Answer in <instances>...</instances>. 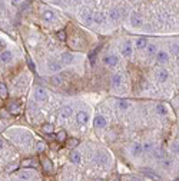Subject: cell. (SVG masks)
Masks as SVG:
<instances>
[{"instance_id": "7a4b0ae2", "label": "cell", "mask_w": 179, "mask_h": 181, "mask_svg": "<svg viewBox=\"0 0 179 181\" xmlns=\"http://www.w3.org/2000/svg\"><path fill=\"white\" fill-rule=\"evenodd\" d=\"M33 96L37 102H43V101L48 99V92H46V89H43V88H36L33 92Z\"/></svg>"}, {"instance_id": "484cf974", "label": "cell", "mask_w": 179, "mask_h": 181, "mask_svg": "<svg viewBox=\"0 0 179 181\" xmlns=\"http://www.w3.org/2000/svg\"><path fill=\"white\" fill-rule=\"evenodd\" d=\"M0 95H2V98L3 99H6L7 98V86H6V83H3L2 82V85H0Z\"/></svg>"}, {"instance_id": "8992f818", "label": "cell", "mask_w": 179, "mask_h": 181, "mask_svg": "<svg viewBox=\"0 0 179 181\" xmlns=\"http://www.w3.org/2000/svg\"><path fill=\"white\" fill-rule=\"evenodd\" d=\"M156 59H158V63H161V65H165V63H168V61H169L168 52L159 51L158 53H156Z\"/></svg>"}, {"instance_id": "d590c367", "label": "cell", "mask_w": 179, "mask_h": 181, "mask_svg": "<svg viewBox=\"0 0 179 181\" xmlns=\"http://www.w3.org/2000/svg\"><path fill=\"white\" fill-rule=\"evenodd\" d=\"M44 148H46V144L44 142H37V145H36V150H37V152H43L44 151Z\"/></svg>"}, {"instance_id": "6da1fadb", "label": "cell", "mask_w": 179, "mask_h": 181, "mask_svg": "<svg viewBox=\"0 0 179 181\" xmlns=\"http://www.w3.org/2000/svg\"><path fill=\"white\" fill-rule=\"evenodd\" d=\"M80 19L84 23H93V12H92L89 7H82Z\"/></svg>"}, {"instance_id": "60d3db41", "label": "cell", "mask_w": 179, "mask_h": 181, "mask_svg": "<svg viewBox=\"0 0 179 181\" xmlns=\"http://www.w3.org/2000/svg\"><path fill=\"white\" fill-rule=\"evenodd\" d=\"M52 148H53V150H58L59 145H58V144H53V145H52Z\"/></svg>"}, {"instance_id": "b9f144b4", "label": "cell", "mask_w": 179, "mask_h": 181, "mask_svg": "<svg viewBox=\"0 0 179 181\" xmlns=\"http://www.w3.org/2000/svg\"><path fill=\"white\" fill-rule=\"evenodd\" d=\"M95 181H103V180H102V178H96Z\"/></svg>"}, {"instance_id": "4fadbf2b", "label": "cell", "mask_w": 179, "mask_h": 181, "mask_svg": "<svg viewBox=\"0 0 179 181\" xmlns=\"http://www.w3.org/2000/svg\"><path fill=\"white\" fill-rule=\"evenodd\" d=\"M106 22V16L103 13H93V23L96 24H103Z\"/></svg>"}, {"instance_id": "836d02e7", "label": "cell", "mask_w": 179, "mask_h": 181, "mask_svg": "<svg viewBox=\"0 0 179 181\" xmlns=\"http://www.w3.org/2000/svg\"><path fill=\"white\" fill-rule=\"evenodd\" d=\"M156 111H158V114L159 115H166V109H165V106L163 105H156Z\"/></svg>"}, {"instance_id": "4dcf8cb0", "label": "cell", "mask_w": 179, "mask_h": 181, "mask_svg": "<svg viewBox=\"0 0 179 181\" xmlns=\"http://www.w3.org/2000/svg\"><path fill=\"white\" fill-rule=\"evenodd\" d=\"M146 49H148V53L149 55H155V53H158V48H156V45H148L146 46Z\"/></svg>"}, {"instance_id": "d6986e66", "label": "cell", "mask_w": 179, "mask_h": 181, "mask_svg": "<svg viewBox=\"0 0 179 181\" xmlns=\"http://www.w3.org/2000/svg\"><path fill=\"white\" fill-rule=\"evenodd\" d=\"M122 83V73H115V75L112 76V86L116 88Z\"/></svg>"}, {"instance_id": "5b68a950", "label": "cell", "mask_w": 179, "mask_h": 181, "mask_svg": "<svg viewBox=\"0 0 179 181\" xmlns=\"http://www.w3.org/2000/svg\"><path fill=\"white\" fill-rule=\"evenodd\" d=\"M76 121H78V124H80V125L88 124V121H89V114L86 112V111H79L78 115H76Z\"/></svg>"}, {"instance_id": "ac0fdd59", "label": "cell", "mask_w": 179, "mask_h": 181, "mask_svg": "<svg viewBox=\"0 0 179 181\" xmlns=\"http://www.w3.org/2000/svg\"><path fill=\"white\" fill-rule=\"evenodd\" d=\"M42 165H43L46 173H52V171H53V167H52V162L49 158H43V160H42Z\"/></svg>"}, {"instance_id": "44dd1931", "label": "cell", "mask_w": 179, "mask_h": 181, "mask_svg": "<svg viewBox=\"0 0 179 181\" xmlns=\"http://www.w3.org/2000/svg\"><path fill=\"white\" fill-rule=\"evenodd\" d=\"M165 151L162 150V148H156L155 151H153V157L156 158V160H165Z\"/></svg>"}, {"instance_id": "f1b7e54d", "label": "cell", "mask_w": 179, "mask_h": 181, "mask_svg": "<svg viewBox=\"0 0 179 181\" xmlns=\"http://www.w3.org/2000/svg\"><path fill=\"white\" fill-rule=\"evenodd\" d=\"M143 151H145V152H152L153 151V144L151 142V141H146V142L143 144Z\"/></svg>"}, {"instance_id": "277c9868", "label": "cell", "mask_w": 179, "mask_h": 181, "mask_svg": "<svg viewBox=\"0 0 179 181\" xmlns=\"http://www.w3.org/2000/svg\"><path fill=\"white\" fill-rule=\"evenodd\" d=\"M7 109H9V112H10L12 115H19V114L22 112V105L19 101H16V102H12L10 105L7 106Z\"/></svg>"}, {"instance_id": "9c48e42d", "label": "cell", "mask_w": 179, "mask_h": 181, "mask_svg": "<svg viewBox=\"0 0 179 181\" xmlns=\"http://www.w3.org/2000/svg\"><path fill=\"white\" fill-rule=\"evenodd\" d=\"M156 78H158L159 82H166L169 78V72L166 71V69H159V71L156 72Z\"/></svg>"}, {"instance_id": "2e32d148", "label": "cell", "mask_w": 179, "mask_h": 181, "mask_svg": "<svg viewBox=\"0 0 179 181\" xmlns=\"http://www.w3.org/2000/svg\"><path fill=\"white\" fill-rule=\"evenodd\" d=\"M130 23L133 24V26H141V24H143V20H142V17L139 16L138 13H132V16H130Z\"/></svg>"}, {"instance_id": "f35d334b", "label": "cell", "mask_w": 179, "mask_h": 181, "mask_svg": "<svg viewBox=\"0 0 179 181\" xmlns=\"http://www.w3.org/2000/svg\"><path fill=\"white\" fill-rule=\"evenodd\" d=\"M27 63H29V66H30V69H32V71H34V65H33V62H32L29 58H27Z\"/></svg>"}, {"instance_id": "ab89813d", "label": "cell", "mask_w": 179, "mask_h": 181, "mask_svg": "<svg viewBox=\"0 0 179 181\" xmlns=\"http://www.w3.org/2000/svg\"><path fill=\"white\" fill-rule=\"evenodd\" d=\"M10 2H12V3H13V4H17V3H20V0H10Z\"/></svg>"}, {"instance_id": "4316f807", "label": "cell", "mask_w": 179, "mask_h": 181, "mask_svg": "<svg viewBox=\"0 0 179 181\" xmlns=\"http://www.w3.org/2000/svg\"><path fill=\"white\" fill-rule=\"evenodd\" d=\"M118 106L120 109H128L129 108V102L125 101V99H118Z\"/></svg>"}, {"instance_id": "f6af8a7d", "label": "cell", "mask_w": 179, "mask_h": 181, "mask_svg": "<svg viewBox=\"0 0 179 181\" xmlns=\"http://www.w3.org/2000/svg\"><path fill=\"white\" fill-rule=\"evenodd\" d=\"M176 181H179V180H176Z\"/></svg>"}, {"instance_id": "9a60e30c", "label": "cell", "mask_w": 179, "mask_h": 181, "mask_svg": "<svg viewBox=\"0 0 179 181\" xmlns=\"http://www.w3.org/2000/svg\"><path fill=\"white\" fill-rule=\"evenodd\" d=\"M93 161H95L96 164L103 165V164H106V161H108V157H106V155H105L103 152H99V154H96V155H95Z\"/></svg>"}, {"instance_id": "d4e9b609", "label": "cell", "mask_w": 179, "mask_h": 181, "mask_svg": "<svg viewBox=\"0 0 179 181\" xmlns=\"http://www.w3.org/2000/svg\"><path fill=\"white\" fill-rule=\"evenodd\" d=\"M42 131H43L44 134H49V135H50V134H53V125H52V124H44V125L42 126Z\"/></svg>"}, {"instance_id": "ffe728a7", "label": "cell", "mask_w": 179, "mask_h": 181, "mask_svg": "<svg viewBox=\"0 0 179 181\" xmlns=\"http://www.w3.org/2000/svg\"><path fill=\"white\" fill-rule=\"evenodd\" d=\"M56 141L58 142H64V141H68V134H66V131H59L58 134H56Z\"/></svg>"}, {"instance_id": "8fae6325", "label": "cell", "mask_w": 179, "mask_h": 181, "mask_svg": "<svg viewBox=\"0 0 179 181\" xmlns=\"http://www.w3.org/2000/svg\"><path fill=\"white\" fill-rule=\"evenodd\" d=\"M142 152H143V145L142 144L135 142L133 145H132V155H133V157H139Z\"/></svg>"}, {"instance_id": "7402d4cb", "label": "cell", "mask_w": 179, "mask_h": 181, "mask_svg": "<svg viewBox=\"0 0 179 181\" xmlns=\"http://www.w3.org/2000/svg\"><path fill=\"white\" fill-rule=\"evenodd\" d=\"M12 61V52L4 51L2 52V63H9Z\"/></svg>"}, {"instance_id": "e0dca14e", "label": "cell", "mask_w": 179, "mask_h": 181, "mask_svg": "<svg viewBox=\"0 0 179 181\" xmlns=\"http://www.w3.org/2000/svg\"><path fill=\"white\" fill-rule=\"evenodd\" d=\"M122 55L125 56V58H130L132 56V45L129 42H126L123 45V48H122Z\"/></svg>"}, {"instance_id": "cb8c5ba5", "label": "cell", "mask_w": 179, "mask_h": 181, "mask_svg": "<svg viewBox=\"0 0 179 181\" xmlns=\"http://www.w3.org/2000/svg\"><path fill=\"white\" fill-rule=\"evenodd\" d=\"M146 46H148V40H146L145 38L138 39V40H136V48H138V49H145Z\"/></svg>"}, {"instance_id": "1f68e13d", "label": "cell", "mask_w": 179, "mask_h": 181, "mask_svg": "<svg viewBox=\"0 0 179 181\" xmlns=\"http://www.w3.org/2000/svg\"><path fill=\"white\" fill-rule=\"evenodd\" d=\"M43 19H44V20H53V19H54L53 12H52V10H46L43 13Z\"/></svg>"}, {"instance_id": "30bf717a", "label": "cell", "mask_w": 179, "mask_h": 181, "mask_svg": "<svg viewBox=\"0 0 179 181\" xmlns=\"http://www.w3.org/2000/svg\"><path fill=\"white\" fill-rule=\"evenodd\" d=\"M69 160H70V162H73V164H80L82 162V155L79 151H72L70 155H69Z\"/></svg>"}, {"instance_id": "f546056e", "label": "cell", "mask_w": 179, "mask_h": 181, "mask_svg": "<svg viewBox=\"0 0 179 181\" xmlns=\"http://www.w3.org/2000/svg\"><path fill=\"white\" fill-rule=\"evenodd\" d=\"M171 52H172V55L175 56V58H179V45L173 43L172 46H171Z\"/></svg>"}, {"instance_id": "7c38bea8", "label": "cell", "mask_w": 179, "mask_h": 181, "mask_svg": "<svg viewBox=\"0 0 179 181\" xmlns=\"http://www.w3.org/2000/svg\"><path fill=\"white\" fill-rule=\"evenodd\" d=\"M109 17H110L112 22H118L119 19H120V9H118V7L112 9V10L109 12Z\"/></svg>"}, {"instance_id": "3957f363", "label": "cell", "mask_w": 179, "mask_h": 181, "mask_svg": "<svg viewBox=\"0 0 179 181\" xmlns=\"http://www.w3.org/2000/svg\"><path fill=\"white\" fill-rule=\"evenodd\" d=\"M118 62H119V58L116 55H108L103 58V63H105L106 66H110V68L118 65Z\"/></svg>"}, {"instance_id": "74e56055", "label": "cell", "mask_w": 179, "mask_h": 181, "mask_svg": "<svg viewBox=\"0 0 179 181\" xmlns=\"http://www.w3.org/2000/svg\"><path fill=\"white\" fill-rule=\"evenodd\" d=\"M56 36H58L60 40H66V32L64 30H59L58 33H56Z\"/></svg>"}, {"instance_id": "d6a6232c", "label": "cell", "mask_w": 179, "mask_h": 181, "mask_svg": "<svg viewBox=\"0 0 179 181\" xmlns=\"http://www.w3.org/2000/svg\"><path fill=\"white\" fill-rule=\"evenodd\" d=\"M62 59H63L64 63H70L72 59H73V58H72L70 53H63V55H62Z\"/></svg>"}, {"instance_id": "603a6c76", "label": "cell", "mask_w": 179, "mask_h": 181, "mask_svg": "<svg viewBox=\"0 0 179 181\" xmlns=\"http://www.w3.org/2000/svg\"><path fill=\"white\" fill-rule=\"evenodd\" d=\"M22 167H32V168H34V167H37V162L33 160V158H27V160H24L23 162H22Z\"/></svg>"}, {"instance_id": "7bdbcfd3", "label": "cell", "mask_w": 179, "mask_h": 181, "mask_svg": "<svg viewBox=\"0 0 179 181\" xmlns=\"http://www.w3.org/2000/svg\"><path fill=\"white\" fill-rule=\"evenodd\" d=\"M73 2H76V3H78V2H80V0H73Z\"/></svg>"}, {"instance_id": "e575fe53", "label": "cell", "mask_w": 179, "mask_h": 181, "mask_svg": "<svg viewBox=\"0 0 179 181\" xmlns=\"http://www.w3.org/2000/svg\"><path fill=\"white\" fill-rule=\"evenodd\" d=\"M162 161H163V162H162V167H163V168L169 170V168L172 167V162H173L172 160H162Z\"/></svg>"}, {"instance_id": "ba28073f", "label": "cell", "mask_w": 179, "mask_h": 181, "mask_svg": "<svg viewBox=\"0 0 179 181\" xmlns=\"http://www.w3.org/2000/svg\"><path fill=\"white\" fill-rule=\"evenodd\" d=\"M93 125H95L96 128H103V126H106V118L103 115H96L95 120H93Z\"/></svg>"}, {"instance_id": "8d00e7d4", "label": "cell", "mask_w": 179, "mask_h": 181, "mask_svg": "<svg viewBox=\"0 0 179 181\" xmlns=\"http://www.w3.org/2000/svg\"><path fill=\"white\" fill-rule=\"evenodd\" d=\"M172 152L173 154H178V155H179V141L172 142Z\"/></svg>"}, {"instance_id": "ee69618b", "label": "cell", "mask_w": 179, "mask_h": 181, "mask_svg": "<svg viewBox=\"0 0 179 181\" xmlns=\"http://www.w3.org/2000/svg\"><path fill=\"white\" fill-rule=\"evenodd\" d=\"M178 140H179V134H178Z\"/></svg>"}, {"instance_id": "83f0119b", "label": "cell", "mask_w": 179, "mask_h": 181, "mask_svg": "<svg viewBox=\"0 0 179 181\" xmlns=\"http://www.w3.org/2000/svg\"><path fill=\"white\" fill-rule=\"evenodd\" d=\"M66 144H68L69 148H76L79 145V140H78V138H72V140H68V142H66Z\"/></svg>"}, {"instance_id": "52a82bcc", "label": "cell", "mask_w": 179, "mask_h": 181, "mask_svg": "<svg viewBox=\"0 0 179 181\" xmlns=\"http://www.w3.org/2000/svg\"><path fill=\"white\" fill-rule=\"evenodd\" d=\"M48 69L50 72H59V71H62V63L59 61H56V59H52L48 63Z\"/></svg>"}, {"instance_id": "5bb4252c", "label": "cell", "mask_w": 179, "mask_h": 181, "mask_svg": "<svg viewBox=\"0 0 179 181\" xmlns=\"http://www.w3.org/2000/svg\"><path fill=\"white\" fill-rule=\"evenodd\" d=\"M72 114H73V109H72L70 105H64L63 108L60 109V116H62V118H69V116H72Z\"/></svg>"}]
</instances>
